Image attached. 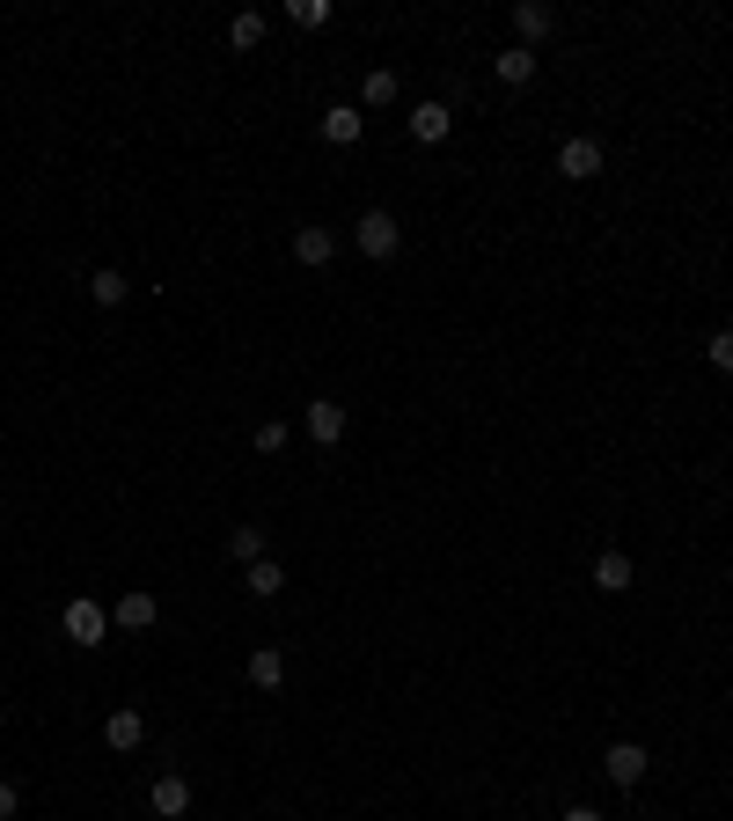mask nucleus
Listing matches in <instances>:
<instances>
[{"mask_svg":"<svg viewBox=\"0 0 733 821\" xmlns=\"http://www.w3.org/2000/svg\"><path fill=\"white\" fill-rule=\"evenodd\" d=\"M550 23H558V15H550L543 0H521V8H513V30H521V45L528 51H536V37H550Z\"/></svg>","mask_w":733,"mask_h":821,"instance_id":"nucleus-12","label":"nucleus"},{"mask_svg":"<svg viewBox=\"0 0 733 821\" xmlns=\"http://www.w3.org/2000/svg\"><path fill=\"white\" fill-rule=\"evenodd\" d=\"M705 352H711V367H719V374H733V331H711Z\"/></svg>","mask_w":733,"mask_h":821,"instance_id":"nucleus-23","label":"nucleus"},{"mask_svg":"<svg viewBox=\"0 0 733 821\" xmlns=\"http://www.w3.org/2000/svg\"><path fill=\"white\" fill-rule=\"evenodd\" d=\"M89 301H96V309H125V301H132V287H125V271H110V265H103L96 279H89Z\"/></svg>","mask_w":733,"mask_h":821,"instance_id":"nucleus-14","label":"nucleus"},{"mask_svg":"<svg viewBox=\"0 0 733 821\" xmlns=\"http://www.w3.org/2000/svg\"><path fill=\"white\" fill-rule=\"evenodd\" d=\"M360 103H366V111L396 103V73H382V67H374V73H366V89H360Z\"/></svg>","mask_w":733,"mask_h":821,"instance_id":"nucleus-20","label":"nucleus"},{"mask_svg":"<svg viewBox=\"0 0 733 821\" xmlns=\"http://www.w3.org/2000/svg\"><path fill=\"white\" fill-rule=\"evenodd\" d=\"M249 440H257V455H279V448H287V418H265Z\"/></svg>","mask_w":733,"mask_h":821,"instance_id":"nucleus-22","label":"nucleus"},{"mask_svg":"<svg viewBox=\"0 0 733 821\" xmlns=\"http://www.w3.org/2000/svg\"><path fill=\"white\" fill-rule=\"evenodd\" d=\"M352 242H360V257H396V242H404V228H396V213H360V228H352Z\"/></svg>","mask_w":733,"mask_h":821,"instance_id":"nucleus-2","label":"nucleus"},{"mask_svg":"<svg viewBox=\"0 0 733 821\" xmlns=\"http://www.w3.org/2000/svg\"><path fill=\"white\" fill-rule=\"evenodd\" d=\"M602 771H609V777H616V785H638V777L653 771V755L638 749V741H616V749H609V755H602Z\"/></svg>","mask_w":733,"mask_h":821,"instance_id":"nucleus-5","label":"nucleus"},{"mask_svg":"<svg viewBox=\"0 0 733 821\" xmlns=\"http://www.w3.org/2000/svg\"><path fill=\"white\" fill-rule=\"evenodd\" d=\"M287 23H301V30H323V23H330V0H287Z\"/></svg>","mask_w":733,"mask_h":821,"instance_id":"nucleus-18","label":"nucleus"},{"mask_svg":"<svg viewBox=\"0 0 733 821\" xmlns=\"http://www.w3.org/2000/svg\"><path fill=\"white\" fill-rule=\"evenodd\" d=\"M103 741H110V749H140L147 719H140V712H110V719H103Z\"/></svg>","mask_w":733,"mask_h":821,"instance_id":"nucleus-13","label":"nucleus"},{"mask_svg":"<svg viewBox=\"0 0 733 821\" xmlns=\"http://www.w3.org/2000/svg\"><path fill=\"white\" fill-rule=\"evenodd\" d=\"M360 132H366V111H360V103H330V111H323V140H330V147H352Z\"/></svg>","mask_w":733,"mask_h":821,"instance_id":"nucleus-4","label":"nucleus"},{"mask_svg":"<svg viewBox=\"0 0 733 821\" xmlns=\"http://www.w3.org/2000/svg\"><path fill=\"white\" fill-rule=\"evenodd\" d=\"M15 807H23V793H15V785L0 777V821H15Z\"/></svg>","mask_w":733,"mask_h":821,"instance_id":"nucleus-24","label":"nucleus"},{"mask_svg":"<svg viewBox=\"0 0 733 821\" xmlns=\"http://www.w3.org/2000/svg\"><path fill=\"white\" fill-rule=\"evenodd\" d=\"M228 551L243 557V565H257V557H265V529H235L228 535Z\"/></svg>","mask_w":733,"mask_h":821,"instance_id":"nucleus-21","label":"nucleus"},{"mask_svg":"<svg viewBox=\"0 0 733 821\" xmlns=\"http://www.w3.org/2000/svg\"><path fill=\"white\" fill-rule=\"evenodd\" d=\"M257 37H265V15H257V8L228 23V45H235V51H249V45H257Z\"/></svg>","mask_w":733,"mask_h":821,"instance_id":"nucleus-19","label":"nucleus"},{"mask_svg":"<svg viewBox=\"0 0 733 821\" xmlns=\"http://www.w3.org/2000/svg\"><path fill=\"white\" fill-rule=\"evenodd\" d=\"M309 440H323V448H330V440H345V410L330 404V396H323V404H309Z\"/></svg>","mask_w":733,"mask_h":821,"instance_id":"nucleus-15","label":"nucleus"},{"mask_svg":"<svg viewBox=\"0 0 733 821\" xmlns=\"http://www.w3.org/2000/svg\"><path fill=\"white\" fill-rule=\"evenodd\" d=\"M154 616H162V602H154V594H140V587H132V594H118V609H110V624H125V631H147Z\"/></svg>","mask_w":733,"mask_h":821,"instance_id":"nucleus-10","label":"nucleus"},{"mask_svg":"<svg viewBox=\"0 0 733 821\" xmlns=\"http://www.w3.org/2000/svg\"><path fill=\"white\" fill-rule=\"evenodd\" d=\"M594 587H602V594H631V557L602 551V557H594Z\"/></svg>","mask_w":733,"mask_h":821,"instance_id":"nucleus-11","label":"nucleus"},{"mask_svg":"<svg viewBox=\"0 0 733 821\" xmlns=\"http://www.w3.org/2000/svg\"><path fill=\"white\" fill-rule=\"evenodd\" d=\"M404 125H411V140H418V147H440V140H447V125H455V111H447V103H418Z\"/></svg>","mask_w":733,"mask_h":821,"instance_id":"nucleus-6","label":"nucleus"},{"mask_svg":"<svg viewBox=\"0 0 733 821\" xmlns=\"http://www.w3.org/2000/svg\"><path fill=\"white\" fill-rule=\"evenodd\" d=\"M565 821H602V814H594V807H565Z\"/></svg>","mask_w":733,"mask_h":821,"instance_id":"nucleus-25","label":"nucleus"},{"mask_svg":"<svg viewBox=\"0 0 733 821\" xmlns=\"http://www.w3.org/2000/svg\"><path fill=\"white\" fill-rule=\"evenodd\" d=\"M279 587H287V573H279L271 557H257V565H249V594H257V602H271Z\"/></svg>","mask_w":733,"mask_h":821,"instance_id":"nucleus-17","label":"nucleus"},{"mask_svg":"<svg viewBox=\"0 0 733 821\" xmlns=\"http://www.w3.org/2000/svg\"><path fill=\"white\" fill-rule=\"evenodd\" d=\"M491 73H499L507 89H528V81H536V51H528V45H507L499 59H491Z\"/></svg>","mask_w":733,"mask_h":821,"instance_id":"nucleus-9","label":"nucleus"},{"mask_svg":"<svg viewBox=\"0 0 733 821\" xmlns=\"http://www.w3.org/2000/svg\"><path fill=\"white\" fill-rule=\"evenodd\" d=\"M249 682H257V690H279V682H287V660H279V646H257V652H249Z\"/></svg>","mask_w":733,"mask_h":821,"instance_id":"nucleus-16","label":"nucleus"},{"mask_svg":"<svg viewBox=\"0 0 733 821\" xmlns=\"http://www.w3.org/2000/svg\"><path fill=\"white\" fill-rule=\"evenodd\" d=\"M147 799H154V814H162V821H176V814H191V777H154V793H147Z\"/></svg>","mask_w":733,"mask_h":821,"instance_id":"nucleus-8","label":"nucleus"},{"mask_svg":"<svg viewBox=\"0 0 733 821\" xmlns=\"http://www.w3.org/2000/svg\"><path fill=\"white\" fill-rule=\"evenodd\" d=\"M59 631H67L73 646H103V631H110V609H103V602H67V609H59Z\"/></svg>","mask_w":733,"mask_h":821,"instance_id":"nucleus-1","label":"nucleus"},{"mask_svg":"<svg viewBox=\"0 0 733 821\" xmlns=\"http://www.w3.org/2000/svg\"><path fill=\"white\" fill-rule=\"evenodd\" d=\"M293 257H301V265H309V271H323V265H330V257H338V235H330V228H316V220H309V228H301V235H293Z\"/></svg>","mask_w":733,"mask_h":821,"instance_id":"nucleus-7","label":"nucleus"},{"mask_svg":"<svg viewBox=\"0 0 733 821\" xmlns=\"http://www.w3.org/2000/svg\"><path fill=\"white\" fill-rule=\"evenodd\" d=\"M558 176H572V184H586V176H602V140H565L558 147Z\"/></svg>","mask_w":733,"mask_h":821,"instance_id":"nucleus-3","label":"nucleus"}]
</instances>
